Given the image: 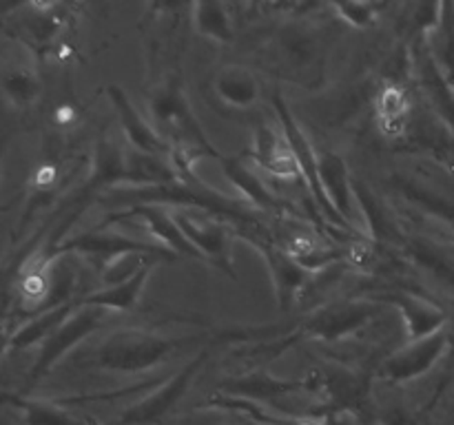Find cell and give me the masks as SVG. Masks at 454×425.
<instances>
[{"mask_svg": "<svg viewBox=\"0 0 454 425\" xmlns=\"http://www.w3.org/2000/svg\"><path fill=\"white\" fill-rule=\"evenodd\" d=\"M151 115H153L155 131L171 151V159L180 177L195 184V177L191 175V162L200 155L217 153L204 137L193 111L189 109L177 75H167L158 84L151 97Z\"/></svg>", "mask_w": 454, "mask_h": 425, "instance_id": "obj_1", "label": "cell"}, {"mask_svg": "<svg viewBox=\"0 0 454 425\" xmlns=\"http://www.w3.org/2000/svg\"><path fill=\"white\" fill-rule=\"evenodd\" d=\"M184 344V339H171L158 332L127 328L102 341L100 348L96 350V366L109 372L136 375L167 361Z\"/></svg>", "mask_w": 454, "mask_h": 425, "instance_id": "obj_2", "label": "cell"}, {"mask_svg": "<svg viewBox=\"0 0 454 425\" xmlns=\"http://www.w3.org/2000/svg\"><path fill=\"white\" fill-rule=\"evenodd\" d=\"M106 314L109 310L100 308V305H91V304H84V301H78L75 308L71 310L69 317L58 326V330L49 336L47 341L43 344V350H40V357L38 361L34 363L31 367V375H29V383L34 381L43 379L67 352H69L74 345H78L84 336L91 335L93 330L105 323Z\"/></svg>", "mask_w": 454, "mask_h": 425, "instance_id": "obj_3", "label": "cell"}, {"mask_svg": "<svg viewBox=\"0 0 454 425\" xmlns=\"http://www.w3.org/2000/svg\"><path fill=\"white\" fill-rule=\"evenodd\" d=\"M275 109H278V113H279V124H282L284 137H286V142L291 144L293 153H295L297 164H300L301 177H304L306 184H309V190H310V195L315 197V202H317V208L328 217V220L333 221V224L350 228V226L344 221V217H341L340 212L335 211V206L328 202L326 193H324L322 175H319V153L313 149V146H310L309 137L304 135V131L300 128L297 120L293 118L291 111L286 109V104H284L279 97H275Z\"/></svg>", "mask_w": 454, "mask_h": 425, "instance_id": "obj_4", "label": "cell"}, {"mask_svg": "<svg viewBox=\"0 0 454 425\" xmlns=\"http://www.w3.org/2000/svg\"><path fill=\"white\" fill-rule=\"evenodd\" d=\"M380 310L375 299H344L333 301L319 308L306 321L304 332L322 341H340L362 330Z\"/></svg>", "mask_w": 454, "mask_h": 425, "instance_id": "obj_5", "label": "cell"}, {"mask_svg": "<svg viewBox=\"0 0 454 425\" xmlns=\"http://www.w3.org/2000/svg\"><path fill=\"white\" fill-rule=\"evenodd\" d=\"M177 226L184 233V237L193 243L200 251L204 259L211 261L213 266H220L222 270L233 277V268H231V251H229V228L222 221L213 220L211 215L202 211V208H176L173 211Z\"/></svg>", "mask_w": 454, "mask_h": 425, "instance_id": "obj_6", "label": "cell"}, {"mask_svg": "<svg viewBox=\"0 0 454 425\" xmlns=\"http://www.w3.org/2000/svg\"><path fill=\"white\" fill-rule=\"evenodd\" d=\"M204 361H207V352L202 350V352H198V357L191 359L177 375L164 379L162 383H158V388H155L149 397L142 398V401L136 403L133 407H129L122 414V423L149 425L155 423L158 419H162V416L184 397L186 390L193 383L195 375H198Z\"/></svg>", "mask_w": 454, "mask_h": 425, "instance_id": "obj_7", "label": "cell"}, {"mask_svg": "<svg viewBox=\"0 0 454 425\" xmlns=\"http://www.w3.org/2000/svg\"><path fill=\"white\" fill-rule=\"evenodd\" d=\"M450 339L452 332L443 328L437 335H430L426 339L408 341L403 348H399L381 363V376L390 383H403V381H412L426 375L439 361Z\"/></svg>", "mask_w": 454, "mask_h": 425, "instance_id": "obj_8", "label": "cell"}, {"mask_svg": "<svg viewBox=\"0 0 454 425\" xmlns=\"http://www.w3.org/2000/svg\"><path fill=\"white\" fill-rule=\"evenodd\" d=\"M71 251L84 252V255L91 257L98 264H106L114 257L124 255V252H167L164 246H151V243L136 242V239H129L124 235L114 233V230H89V233L78 235V237L69 239V242H62L58 246L56 255H67Z\"/></svg>", "mask_w": 454, "mask_h": 425, "instance_id": "obj_9", "label": "cell"}, {"mask_svg": "<svg viewBox=\"0 0 454 425\" xmlns=\"http://www.w3.org/2000/svg\"><path fill=\"white\" fill-rule=\"evenodd\" d=\"M384 299L397 305L399 313H402L403 321H406L408 341L426 339L430 335H437L446 326V313L437 304L415 295V292L395 290L388 292Z\"/></svg>", "mask_w": 454, "mask_h": 425, "instance_id": "obj_10", "label": "cell"}, {"mask_svg": "<svg viewBox=\"0 0 454 425\" xmlns=\"http://www.w3.org/2000/svg\"><path fill=\"white\" fill-rule=\"evenodd\" d=\"M319 175H322L324 193L328 202L335 206V211L344 217L346 224L353 228L355 224V206H357V195H355V184L348 175L346 162L341 155L333 151H322L319 153Z\"/></svg>", "mask_w": 454, "mask_h": 425, "instance_id": "obj_11", "label": "cell"}, {"mask_svg": "<svg viewBox=\"0 0 454 425\" xmlns=\"http://www.w3.org/2000/svg\"><path fill=\"white\" fill-rule=\"evenodd\" d=\"M262 251V255L266 257V264H269L270 277H273L275 292H278L279 310L288 313L293 305V301L297 299V295L301 292V288L309 283L310 274L300 261L293 259L284 248L270 246V243H257Z\"/></svg>", "mask_w": 454, "mask_h": 425, "instance_id": "obj_12", "label": "cell"}, {"mask_svg": "<svg viewBox=\"0 0 454 425\" xmlns=\"http://www.w3.org/2000/svg\"><path fill=\"white\" fill-rule=\"evenodd\" d=\"M109 97L114 100L115 111L120 115V122H122V131L127 135V142L131 149L146 155H171V151L164 144L162 137L158 135L153 124H149L142 118L140 111L131 104V100H129L122 89L109 87Z\"/></svg>", "mask_w": 454, "mask_h": 425, "instance_id": "obj_13", "label": "cell"}, {"mask_svg": "<svg viewBox=\"0 0 454 425\" xmlns=\"http://www.w3.org/2000/svg\"><path fill=\"white\" fill-rule=\"evenodd\" d=\"M253 158L273 177H282V180H297V177H301L300 164H297V158L293 153L291 144L286 142V137H282L275 128L266 127V124H260L255 131Z\"/></svg>", "mask_w": 454, "mask_h": 425, "instance_id": "obj_14", "label": "cell"}, {"mask_svg": "<svg viewBox=\"0 0 454 425\" xmlns=\"http://www.w3.org/2000/svg\"><path fill=\"white\" fill-rule=\"evenodd\" d=\"M127 215L137 217L146 226V230L160 239V243L167 251L176 252V255L202 257L198 248L184 237V233L177 226L176 217H173V211H168L167 206H160V204H136L131 208V212H127Z\"/></svg>", "mask_w": 454, "mask_h": 425, "instance_id": "obj_15", "label": "cell"}, {"mask_svg": "<svg viewBox=\"0 0 454 425\" xmlns=\"http://www.w3.org/2000/svg\"><path fill=\"white\" fill-rule=\"evenodd\" d=\"M213 89H215V96L231 109H251L260 97V82L253 71L238 65L224 66L217 73Z\"/></svg>", "mask_w": 454, "mask_h": 425, "instance_id": "obj_16", "label": "cell"}, {"mask_svg": "<svg viewBox=\"0 0 454 425\" xmlns=\"http://www.w3.org/2000/svg\"><path fill=\"white\" fill-rule=\"evenodd\" d=\"M78 301H69V304L60 305V308L47 310V313L34 314V317H27V321L13 332L12 336H7V344H4V350H20L29 348L35 341H47L53 332L58 330L62 321L71 314V310L75 308Z\"/></svg>", "mask_w": 454, "mask_h": 425, "instance_id": "obj_17", "label": "cell"}, {"mask_svg": "<svg viewBox=\"0 0 454 425\" xmlns=\"http://www.w3.org/2000/svg\"><path fill=\"white\" fill-rule=\"evenodd\" d=\"M428 53L454 87V4H439V16L430 29Z\"/></svg>", "mask_w": 454, "mask_h": 425, "instance_id": "obj_18", "label": "cell"}, {"mask_svg": "<svg viewBox=\"0 0 454 425\" xmlns=\"http://www.w3.org/2000/svg\"><path fill=\"white\" fill-rule=\"evenodd\" d=\"M222 166L224 173L229 175V180L238 186V190L242 195H247L257 208H264V211H275L279 208V199L275 197L273 190L242 162V159H222Z\"/></svg>", "mask_w": 454, "mask_h": 425, "instance_id": "obj_19", "label": "cell"}, {"mask_svg": "<svg viewBox=\"0 0 454 425\" xmlns=\"http://www.w3.org/2000/svg\"><path fill=\"white\" fill-rule=\"evenodd\" d=\"M151 268L153 266H146L142 268L136 277H131L129 282L118 283V286H109V288H100V290L91 292V295L84 297V304L91 305H100V308L106 310H131L136 308L137 297H140L142 288H145L146 277H149Z\"/></svg>", "mask_w": 454, "mask_h": 425, "instance_id": "obj_20", "label": "cell"}, {"mask_svg": "<svg viewBox=\"0 0 454 425\" xmlns=\"http://www.w3.org/2000/svg\"><path fill=\"white\" fill-rule=\"evenodd\" d=\"M377 118L381 131L388 137H399L406 131L408 122V96L395 84L381 89L377 96Z\"/></svg>", "mask_w": 454, "mask_h": 425, "instance_id": "obj_21", "label": "cell"}, {"mask_svg": "<svg viewBox=\"0 0 454 425\" xmlns=\"http://www.w3.org/2000/svg\"><path fill=\"white\" fill-rule=\"evenodd\" d=\"M193 25L200 34L220 40V42H231L233 40L229 9L222 3H195Z\"/></svg>", "mask_w": 454, "mask_h": 425, "instance_id": "obj_22", "label": "cell"}, {"mask_svg": "<svg viewBox=\"0 0 454 425\" xmlns=\"http://www.w3.org/2000/svg\"><path fill=\"white\" fill-rule=\"evenodd\" d=\"M4 93L16 106H29L38 97L40 80L34 69L16 66V69L4 71Z\"/></svg>", "mask_w": 454, "mask_h": 425, "instance_id": "obj_23", "label": "cell"}, {"mask_svg": "<svg viewBox=\"0 0 454 425\" xmlns=\"http://www.w3.org/2000/svg\"><path fill=\"white\" fill-rule=\"evenodd\" d=\"M16 406L20 407L22 419L27 425H78L62 407L56 403L44 401H27V398H16Z\"/></svg>", "mask_w": 454, "mask_h": 425, "instance_id": "obj_24", "label": "cell"}, {"mask_svg": "<svg viewBox=\"0 0 454 425\" xmlns=\"http://www.w3.org/2000/svg\"><path fill=\"white\" fill-rule=\"evenodd\" d=\"M375 4L366 3H341L335 4V12L341 13L344 20H348L355 27H366L371 25L372 18H375Z\"/></svg>", "mask_w": 454, "mask_h": 425, "instance_id": "obj_25", "label": "cell"}, {"mask_svg": "<svg viewBox=\"0 0 454 425\" xmlns=\"http://www.w3.org/2000/svg\"><path fill=\"white\" fill-rule=\"evenodd\" d=\"M452 336H454V335H452Z\"/></svg>", "mask_w": 454, "mask_h": 425, "instance_id": "obj_26", "label": "cell"}]
</instances>
